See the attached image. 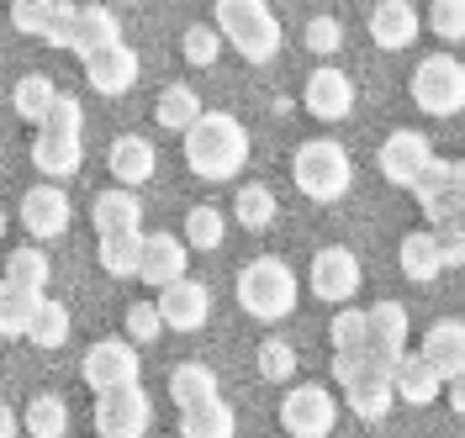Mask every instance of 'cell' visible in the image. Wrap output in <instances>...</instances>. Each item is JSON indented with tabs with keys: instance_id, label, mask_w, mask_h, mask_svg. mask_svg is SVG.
Returning a JSON list of instances; mask_svg holds the SVG:
<instances>
[{
	"instance_id": "1",
	"label": "cell",
	"mask_w": 465,
	"mask_h": 438,
	"mask_svg": "<svg viewBox=\"0 0 465 438\" xmlns=\"http://www.w3.org/2000/svg\"><path fill=\"white\" fill-rule=\"evenodd\" d=\"M180 148H185V164L202 180H232L249 164V132L238 127L232 112H206V117L180 138Z\"/></svg>"
},
{
	"instance_id": "2",
	"label": "cell",
	"mask_w": 465,
	"mask_h": 438,
	"mask_svg": "<svg viewBox=\"0 0 465 438\" xmlns=\"http://www.w3.org/2000/svg\"><path fill=\"white\" fill-rule=\"evenodd\" d=\"M296 269L286 259H275V254H260V259H249L238 269V307L249 312V317L260 322H281L296 312Z\"/></svg>"
},
{
	"instance_id": "3",
	"label": "cell",
	"mask_w": 465,
	"mask_h": 438,
	"mask_svg": "<svg viewBox=\"0 0 465 438\" xmlns=\"http://www.w3.org/2000/svg\"><path fill=\"white\" fill-rule=\"evenodd\" d=\"M212 27L223 32V43L238 48V59L264 63L281 54V16L264 0H217Z\"/></svg>"
},
{
	"instance_id": "4",
	"label": "cell",
	"mask_w": 465,
	"mask_h": 438,
	"mask_svg": "<svg viewBox=\"0 0 465 438\" xmlns=\"http://www.w3.org/2000/svg\"><path fill=\"white\" fill-rule=\"evenodd\" d=\"M291 180L307 201H339L354 185V159L339 138H307L291 153Z\"/></svg>"
},
{
	"instance_id": "5",
	"label": "cell",
	"mask_w": 465,
	"mask_h": 438,
	"mask_svg": "<svg viewBox=\"0 0 465 438\" xmlns=\"http://www.w3.org/2000/svg\"><path fill=\"white\" fill-rule=\"evenodd\" d=\"M412 101L429 117L465 112V63L455 54H423L418 69H412Z\"/></svg>"
},
{
	"instance_id": "6",
	"label": "cell",
	"mask_w": 465,
	"mask_h": 438,
	"mask_svg": "<svg viewBox=\"0 0 465 438\" xmlns=\"http://www.w3.org/2000/svg\"><path fill=\"white\" fill-rule=\"evenodd\" d=\"M80 375H85V385L95 396L138 385V344L133 338H101V344H90L85 359H80Z\"/></svg>"
},
{
	"instance_id": "7",
	"label": "cell",
	"mask_w": 465,
	"mask_h": 438,
	"mask_svg": "<svg viewBox=\"0 0 465 438\" xmlns=\"http://www.w3.org/2000/svg\"><path fill=\"white\" fill-rule=\"evenodd\" d=\"M429 222H460L465 217V159H434V170L412 185Z\"/></svg>"
},
{
	"instance_id": "8",
	"label": "cell",
	"mask_w": 465,
	"mask_h": 438,
	"mask_svg": "<svg viewBox=\"0 0 465 438\" xmlns=\"http://www.w3.org/2000/svg\"><path fill=\"white\" fill-rule=\"evenodd\" d=\"M339 423V402L328 385H291L281 396V428L291 438H328Z\"/></svg>"
},
{
	"instance_id": "9",
	"label": "cell",
	"mask_w": 465,
	"mask_h": 438,
	"mask_svg": "<svg viewBox=\"0 0 465 438\" xmlns=\"http://www.w3.org/2000/svg\"><path fill=\"white\" fill-rule=\"evenodd\" d=\"M307 280H312V296H318V301H328V307H339V312H344L349 296L360 291V280H365V269H360V259H354V248L328 243V248L312 254Z\"/></svg>"
},
{
	"instance_id": "10",
	"label": "cell",
	"mask_w": 465,
	"mask_h": 438,
	"mask_svg": "<svg viewBox=\"0 0 465 438\" xmlns=\"http://www.w3.org/2000/svg\"><path fill=\"white\" fill-rule=\"evenodd\" d=\"M148 428H153V402L143 385L95 396V433L101 438H143Z\"/></svg>"
},
{
	"instance_id": "11",
	"label": "cell",
	"mask_w": 465,
	"mask_h": 438,
	"mask_svg": "<svg viewBox=\"0 0 465 438\" xmlns=\"http://www.w3.org/2000/svg\"><path fill=\"white\" fill-rule=\"evenodd\" d=\"M434 143H429V132H418V127H402V132H391L386 143H381V175L391 180V185H418V180L434 170Z\"/></svg>"
},
{
	"instance_id": "12",
	"label": "cell",
	"mask_w": 465,
	"mask_h": 438,
	"mask_svg": "<svg viewBox=\"0 0 465 438\" xmlns=\"http://www.w3.org/2000/svg\"><path fill=\"white\" fill-rule=\"evenodd\" d=\"M74 11L69 0H16L11 5V27L27 32V37H43L48 48H69L74 37Z\"/></svg>"
},
{
	"instance_id": "13",
	"label": "cell",
	"mask_w": 465,
	"mask_h": 438,
	"mask_svg": "<svg viewBox=\"0 0 465 438\" xmlns=\"http://www.w3.org/2000/svg\"><path fill=\"white\" fill-rule=\"evenodd\" d=\"M302 106L318 122H344L354 112V80H349L344 69L322 63V69L307 74V85H302Z\"/></svg>"
},
{
	"instance_id": "14",
	"label": "cell",
	"mask_w": 465,
	"mask_h": 438,
	"mask_svg": "<svg viewBox=\"0 0 465 438\" xmlns=\"http://www.w3.org/2000/svg\"><path fill=\"white\" fill-rule=\"evenodd\" d=\"M22 228H27L37 243H48V238L69 233V196H64V185H27V196H22Z\"/></svg>"
},
{
	"instance_id": "15",
	"label": "cell",
	"mask_w": 465,
	"mask_h": 438,
	"mask_svg": "<svg viewBox=\"0 0 465 438\" xmlns=\"http://www.w3.org/2000/svg\"><path fill=\"white\" fill-rule=\"evenodd\" d=\"M106 170H112V180L122 185V190H138L143 180H153V170H159V153H153V143H148V138H138V132H122V138H112V148H106Z\"/></svg>"
},
{
	"instance_id": "16",
	"label": "cell",
	"mask_w": 465,
	"mask_h": 438,
	"mask_svg": "<svg viewBox=\"0 0 465 438\" xmlns=\"http://www.w3.org/2000/svg\"><path fill=\"white\" fill-rule=\"evenodd\" d=\"M185 264H191L185 238L180 233H153L148 238V248H143V275H138V280L159 286V291H170V286H180V280H191Z\"/></svg>"
},
{
	"instance_id": "17",
	"label": "cell",
	"mask_w": 465,
	"mask_h": 438,
	"mask_svg": "<svg viewBox=\"0 0 465 438\" xmlns=\"http://www.w3.org/2000/svg\"><path fill=\"white\" fill-rule=\"evenodd\" d=\"M90 222H95V233L101 238H122V233H143V201H138V190H101L95 201H90Z\"/></svg>"
},
{
	"instance_id": "18",
	"label": "cell",
	"mask_w": 465,
	"mask_h": 438,
	"mask_svg": "<svg viewBox=\"0 0 465 438\" xmlns=\"http://www.w3.org/2000/svg\"><path fill=\"white\" fill-rule=\"evenodd\" d=\"M159 312H164V327L196 333V327H206V317H212V291H206L202 280H180L170 291H159Z\"/></svg>"
},
{
	"instance_id": "19",
	"label": "cell",
	"mask_w": 465,
	"mask_h": 438,
	"mask_svg": "<svg viewBox=\"0 0 465 438\" xmlns=\"http://www.w3.org/2000/svg\"><path fill=\"white\" fill-rule=\"evenodd\" d=\"M80 164H85V143H80V138H58V132H37V138H32V170H43L48 185L74 180Z\"/></svg>"
},
{
	"instance_id": "20",
	"label": "cell",
	"mask_w": 465,
	"mask_h": 438,
	"mask_svg": "<svg viewBox=\"0 0 465 438\" xmlns=\"http://www.w3.org/2000/svg\"><path fill=\"white\" fill-rule=\"evenodd\" d=\"M138 54L127 48V43H116V48H106V54H95V59H85V80L90 90H101V95H127V90L138 85Z\"/></svg>"
},
{
	"instance_id": "21",
	"label": "cell",
	"mask_w": 465,
	"mask_h": 438,
	"mask_svg": "<svg viewBox=\"0 0 465 438\" xmlns=\"http://www.w3.org/2000/svg\"><path fill=\"white\" fill-rule=\"evenodd\" d=\"M365 317H371V349L381 354V365L397 370L407 359V307L402 301H376Z\"/></svg>"
},
{
	"instance_id": "22",
	"label": "cell",
	"mask_w": 465,
	"mask_h": 438,
	"mask_svg": "<svg viewBox=\"0 0 465 438\" xmlns=\"http://www.w3.org/2000/svg\"><path fill=\"white\" fill-rule=\"evenodd\" d=\"M423 359L444 375V385H450V380H460L465 375V322L439 317L434 327L423 333Z\"/></svg>"
},
{
	"instance_id": "23",
	"label": "cell",
	"mask_w": 465,
	"mask_h": 438,
	"mask_svg": "<svg viewBox=\"0 0 465 438\" xmlns=\"http://www.w3.org/2000/svg\"><path fill=\"white\" fill-rule=\"evenodd\" d=\"M122 43V22H116L106 5H80L74 11V37H69V54H80V59H95V54H106Z\"/></svg>"
},
{
	"instance_id": "24",
	"label": "cell",
	"mask_w": 465,
	"mask_h": 438,
	"mask_svg": "<svg viewBox=\"0 0 465 438\" xmlns=\"http://www.w3.org/2000/svg\"><path fill=\"white\" fill-rule=\"evenodd\" d=\"M170 396H174V407H180V412H196V407H206V402H217V396H223V380H217L212 365L185 359V365H174V370H170Z\"/></svg>"
},
{
	"instance_id": "25",
	"label": "cell",
	"mask_w": 465,
	"mask_h": 438,
	"mask_svg": "<svg viewBox=\"0 0 465 438\" xmlns=\"http://www.w3.org/2000/svg\"><path fill=\"white\" fill-rule=\"evenodd\" d=\"M418 27H423V16H418L407 0H381L376 11H371V43L386 48V54L407 48V43L418 37Z\"/></svg>"
},
{
	"instance_id": "26",
	"label": "cell",
	"mask_w": 465,
	"mask_h": 438,
	"mask_svg": "<svg viewBox=\"0 0 465 438\" xmlns=\"http://www.w3.org/2000/svg\"><path fill=\"white\" fill-rule=\"evenodd\" d=\"M439 396H444V375H439L423 354H407L402 365H397V402H407V407H434Z\"/></svg>"
},
{
	"instance_id": "27",
	"label": "cell",
	"mask_w": 465,
	"mask_h": 438,
	"mask_svg": "<svg viewBox=\"0 0 465 438\" xmlns=\"http://www.w3.org/2000/svg\"><path fill=\"white\" fill-rule=\"evenodd\" d=\"M344 402L354 417H365V423H381L386 412L397 407V375H386V370H376V375L354 380V385H344Z\"/></svg>"
},
{
	"instance_id": "28",
	"label": "cell",
	"mask_w": 465,
	"mask_h": 438,
	"mask_svg": "<svg viewBox=\"0 0 465 438\" xmlns=\"http://www.w3.org/2000/svg\"><path fill=\"white\" fill-rule=\"evenodd\" d=\"M397 264H402L407 280H418V286L439 280V275H444V254H439L434 228H418V233H407L402 248H397Z\"/></svg>"
},
{
	"instance_id": "29",
	"label": "cell",
	"mask_w": 465,
	"mask_h": 438,
	"mask_svg": "<svg viewBox=\"0 0 465 438\" xmlns=\"http://www.w3.org/2000/svg\"><path fill=\"white\" fill-rule=\"evenodd\" d=\"M64 95V90L43 74V69H32V74H22L16 85H11V106H16V117L32 122L37 132H43V122H48V112H54V101Z\"/></svg>"
},
{
	"instance_id": "30",
	"label": "cell",
	"mask_w": 465,
	"mask_h": 438,
	"mask_svg": "<svg viewBox=\"0 0 465 438\" xmlns=\"http://www.w3.org/2000/svg\"><path fill=\"white\" fill-rule=\"evenodd\" d=\"M202 117L206 112H202V101H196V90L191 85H164L159 90V101H153V122L170 127V132H180V138H185Z\"/></svg>"
},
{
	"instance_id": "31",
	"label": "cell",
	"mask_w": 465,
	"mask_h": 438,
	"mask_svg": "<svg viewBox=\"0 0 465 438\" xmlns=\"http://www.w3.org/2000/svg\"><path fill=\"white\" fill-rule=\"evenodd\" d=\"M143 248H148V233H122V238H101V269L112 280H138L143 275Z\"/></svg>"
},
{
	"instance_id": "32",
	"label": "cell",
	"mask_w": 465,
	"mask_h": 438,
	"mask_svg": "<svg viewBox=\"0 0 465 438\" xmlns=\"http://www.w3.org/2000/svg\"><path fill=\"white\" fill-rule=\"evenodd\" d=\"M5 280L11 286H22V291H48V280H54V259L37 248V243H22L16 254H5Z\"/></svg>"
},
{
	"instance_id": "33",
	"label": "cell",
	"mask_w": 465,
	"mask_h": 438,
	"mask_svg": "<svg viewBox=\"0 0 465 438\" xmlns=\"http://www.w3.org/2000/svg\"><path fill=\"white\" fill-rule=\"evenodd\" d=\"M37 291H22L11 280H0V338H27L32 317H37Z\"/></svg>"
},
{
	"instance_id": "34",
	"label": "cell",
	"mask_w": 465,
	"mask_h": 438,
	"mask_svg": "<svg viewBox=\"0 0 465 438\" xmlns=\"http://www.w3.org/2000/svg\"><path fill=\"white\" fill-rule=\"evenodd\" d=\"M232 433H238V417L223 396L196 412H180V438H232Z\"/></svg>"
},
{
	"instance_id": "35",
	"label": "cell",
	"mask_w": 465,
	"mask_h": 438,
	"mask_svg": "<svg viewBox=\"0 0 465 438\" xmlns=\"http://www.w3.org/2000/svg\"><path fill=\"white\" fill-rule=\"evenodd\" d=\"M185 248H196V254H212V248H223V238H228V217L217 211V206H191L185 211Z\"/></svg>"
},
{
	"instance_id": "36",
	"label": "cell",
	"mask_w": 465,
	"mask_h": 438,
	"mask_svg": "<svg viewBox=\"0 0 465 438\" xmlns=\"http://www.w3.org/2000/svg\"><path fill=\"white\" fill-rule=\"evenodd\" d=\"M232 217H238V228H249V233H264L270 222H275V190L270 185H238V201H232Z\"/></svg>"
},
{
	"instance_id": "37",
	"label": "cell",
	"mask_w": 465,
	"mask_h": 438,
	"mask_svg": "<svg viewBox=\"0 0 465 438\" xmlns=\"http://www.w3.org/2000/svg\"><path fill=\"white\" fill-rule=\"evenodd\" d=\"M27 433L32 438H64L69 433V407H64V396H54V391H43V396H32L27 402Z\"/></svg>"
},
{
	"instance_id": "38",
	"label": "cell",
	"mask_w": 465,
	"mask_h": 438,
	"mask_svg": "<svg viewBox=\"0 0 465 438\" xmlns=\"http://www.w3.org/2000/svg\"><path fill=\"white\" fill-rule=\"evenodd\" d=\"M27 338L37 344V349L69 344V307L54 301V296H43V301H37V317H32V327H27Z\"/></svg>"
},
{
	"instance_id": "39",
	"label": "cell",
	"mask_w": 465,
	"mask_h": 438,
	"mask_svg": "<svg viewBox=\"0 0 465 438\" xmlns=\"http://www.w3.org/2000/svg\"><path fill=\"white\" fill-rule=\"evenodd\" d=\"M328 344H333V354H344V349H371V317H365L360 307L333 312V322H328Z\"/></svg>"
},
{
	"instance_id": "40",
	"label": "cell",
	"mask_w": 465,
	"mask_h": 438,
	"mask_svg": "<svg viewBox=\"0 0 465 438\" xmlns=\"http://www.w3.org/2000/svg\"><path fill=\"white\" fill-rule=\"evenodd\" d=\"M180 54L196 63V69L217 63V54H223V32H217V27H202V22H196V27H185V32H180Z\"/></svg>"
},
{
	"instance_id": "41",
	"label": "cell",
	"mask_w": 465,
	"mask_h": 438,
	"mask_svg": "<svg viewBox=\"0 0 465 438\" xmlns=\"http://www.w3.org/2000/svg\"><path fill=\"white\" fill-rule=\"evenodd\" d=\"M254 365H260L264 380H296V349H291L286 338H264Z\"/></svg>"
},
{
	"instance_id": "42",
	"label": "cell",
	"mask_w": 465,
	"mask_h": 438,
	"mask_svg": "<svg viewBox=\"0 0 465 438\" xmlns=\"http://www.w3.org/2000/svg\"><path fill=\"white\" fill-rule=\"evenodd\" d=\"M159 333H164L159 301H133V307H127V338H133V344H159Z\"/></svg>"
},
{
	"instance_id": "43",
	"label": "cell",
	"mask_w": 465,
	"mask_h": 438,
	"mask_svg": "<svg viewBox=\"0 0 465 438\" xmlns=\"http://www.w3.org/2000/svg\"><path fill=\"white\" fill-rule=\"evenodd\" d=\"M429 27L439 43H465V0H434Z\"/></svg>"
},
{
	"instance_id": "44",
	"label": "cell",
	"mask_w": 465,
	"mask_h": 438,
	"mask_svg": "<svg viewBox=\"0 0 465 438\" xmlns=\"http://www.w3.org/2000/svg\"><path fill=\"white\" fill-rule=\"evenodd\" d=\"M302 43H307L312 54L328 59V54H339V48H344V22H339V16H312L307 32H302Z\"/></svg>"
},
{
	"instance_id": "45",
	"label": "cell",
	"mask_w": 465,
	"mask_h": 438,
	"mask_svg": "<svg viewBox=\"0 0 465 438\" xmlns=\"http://www.w3.org/2000/svg\"><path fill=\"white\" fill-rule=\"evenodd\" d=\"M80 127H85V106L74 101V95H58L48 122H43V132H58V138H80Z\"/></svg>"
},
{
	"instance_id": "46",
	"label": "cell",
	"mask_w": 465,
	"mask_h": 438,
	"mask_svg": "<svg viewBox=\"0 0 465 438\" xmlns=\"http://www.w3.org/2000/svg\"><path fill=\"white\" fill-rule=\"evenodd\" d=\"M434 238H439V254H444V269H460L465 264V228L460 222H439Z\"/></svg>"
},
{
	"instance_id": "47",
	"label": "cell",
	"mask_w": 465,
	"mask_h": 438,
	"mask_svg": "<svg viewBox=\"0 0 465 438\" xmlns=\"http://www.w3.org/2000/svg\"><path fill=\"white\" fill-rule=\"evenodd\" d=\"M16 433H22V417L0 402V438H16Z\"/></svg>"
},
{
	"instance_id": "48",
	"label": "cell",
	"mask_w": 465,
	"mask_h": 438,
	"mask_svg": "<svg viewBox=\"0 0 465 438\" xmlns=\"http://www.w3.org/2000/svg\"><path fill=\"white\" fill-rule=\"evenodd\" d=\"M444 391H450V407H455V412L465 417V375H460V380H450Z\"/></svg>"
},
{
	"instance_id": "49",
	"label": "cell",
	"mask_w": 465,
	"mask_h": 438,
	"mask_svg": "<svg viewBox=\"0 0 465 438\" xmlns=\"http://www.w3.org/2000/svg\"><path fill=\"white\" fill-rule=\"evenodd\" d=\"M0 238H5V211H0Z\"/></svg>"
},
{
	"instance_id": "50",
	"label": "cell",
	"mask_w": 465,
	"mask_h": 438,
	"mask_svg": "<svg viewBox=\"0 0 465 438\" xmlns=\"http://www.w3.org/2000/svg\"><path fill=\"white\" fill-rule=\"evenodd\" d=\"M460 228H465V222H460Z\"/></svg>"
}]
</instances>
